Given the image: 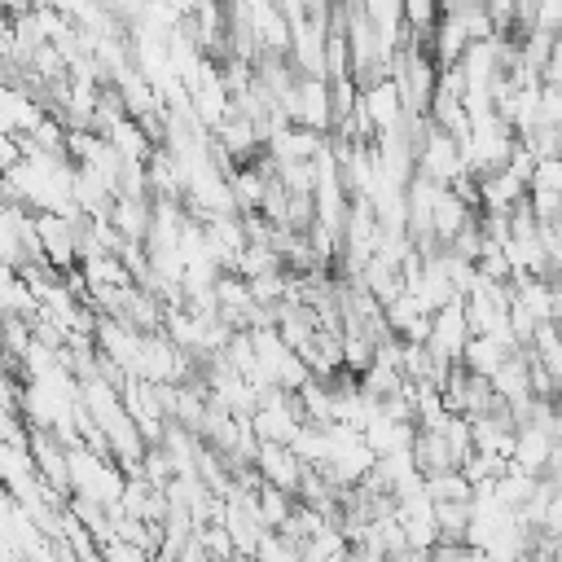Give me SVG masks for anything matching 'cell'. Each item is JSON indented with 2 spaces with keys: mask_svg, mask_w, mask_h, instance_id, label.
Segmentation results:
<instances>
[{
  "mask_svg": "<svg viewBox=\"0 0 562 562\" xmlns=\"http://www.w3.org/2000/svg\"><path fill=\"white\" fill-rule=\"evenodd\" d=\"M228 184H233V202H237V211H241V215L259 211L263 189H268V176H263L255 162H250V167H237V171L228 176Z\"/></svg>",
  "mask_w": 562,
  "mask_h": 562,
  "instance_id": "17",
  "label": "cell"
},
{
  "mask_svg": "<svg viewBox=\"0 0 562 562\" xmlns=\"http://www.w3.org/2000/svg\"><path fill=\"white\" fill-rule=\"evenodd\" d=\"M140 474H145L154 487H167V483L176 479V461H171V452H167L162 443H149V452H145V461H140Z\"/></svg>",
  "mask_w": 562,
  "mask_h": 562,
  "instance_id": "23",
  "label": "cell"
},
{
  "mask_svg": "<svg viewBox=\"0 0 562 562\" xmlns=\"http://www.w3.org/2000/svg\"><path fill=\"white\" fill-rule=\"evenodd\" d=\"M360 92H364V110L373 114L378 132H386V127L404 123V97H400L395 79H382V83H373V88H360Z\"/></svg>",
  "mask_w": 562,
  "mask_h": 562,
  "instance_id": "13",
  "label": "cell"
},
{
  "mask_svg": "<svg viewBox=\"0 0 562 562\" xmlns=\"http://www.w3.org/2000/svg\"><path fill=\"white\" fill-rule=\"evenodd\" d=\"M299 127H316V132H334V97H329V79H316V75H303L299 88L285 97L281 105Z\"/></svg>",
  "mask_w": 562,
  "mask_h": 562,
  "instance_id": "2",
  "label": "cell"
},
{
  "mask_svg": "<svg viewBox=\"0 0 562 562\" xmlns=\"http://www.w3.org/2000/svg\"><path fill=\"white\" fill-rule=\"evenodd\" d=\"M531 31H544V35H562V0H536V18H531Z\"/></svg>",
  "mask_w": 562,
  "mask_h": 562,
  "instance_id": "24",
  "label": "cell"
},
{
  "mask_svg": "<svg viewBox=\"0 0 562 562\" xmlns=\"http://www.w3.org/2000/svg\"><path fill=\"white\" fill-rule=\"evenodd\" d=\"M479 189H483V211H514L531 193V184L518 180L509 167L505 171H492V176H479Z\"/></svg>",
  "mask_w": 562,
  "mask_h": 562,
  "instance_id": "9",
  "label": "cell"
},
{
  "mask_svg": "<svg viewBox=\"0 0 562 562\" xmlns=\"http://www.w3.org/2000/svg\"><path fill=\"white\" fill-rule=\"evenodd\" d=\"M105 562H154V553L132 544V540H110L105 544Z\"/></svg>",
  "mask_w": 562,
  "mask_h": 562,
  "instance_id": "25",
  "label": "cell"
},
{
  "mask_svg": "<svg viewBox=\"0 0 562 562\" xmlns=\"http://www.w3.org/2000/svg\"><path fill=\"white\" fill-rule=\"evenodd\" d=\"M4 9H9V18H22L35 9V0H4Z\"/></svg>",
  "mask_w": 562,
  "mask_h": 562,
  "instance_id": "27",
  "label": "cell"
},
{
  "mask_svg": "<svg viewBox=\"0 0 562 562\" xmlns=\"http://www.w3.org/2000/svg\"><path fill=\"white\" fill-rule=\"evenodd\" d=\"M435 514H439V540L465 544V536H470V518H474V505H470V501H435Z\"/></svg>",
  "mask_w": 562,
  "mask_h": 562,
  "instance_id": "18",
  "label": "cell"
},
{
  "mask_svg": "<svg viewBox=\"0 0 562 562\" xmlns=\"http://www.w3.org/2000/svg\"><path fill=\"white\" fill-rule=\"evenodd\" d=\"M360 281H364V290H369L373 299H382V303H391V299H400V294L408 290V285H404V272H400V263H391L386 255H373V259L364 263Z\"/></svg>",
  "mask_w": 562,
  "mask_h": 562,
  "instance_id": "15",
  "label": "cell"
},
{
  "mask_svg": "<svg viewBox=\"0 0 562 562\" xmlns=\"http://www.w3.org/2000/svg\"><path fill=\"white\" fill-rule=\"evenodd\" d=\"M452 562H492V558H487V553H483V549H474V544H461V549H457V558H452Z\"/></svg>",
  "mask_w": 562,
  "mask_h": 562,
  "instance_id": "26",
  "label": "cell"
},
{
  "mask_svg": "<svg viewBox=\"0 0 562 562\" xmlns=\"http://www.w3.org/2000/svg\"><path fill=\"white\" fill-rule=\"evenodd\" d=\"M540 487V474H527L522 465H509L501 479H496V496L509 505V509H522Z\"/></svg>",
  "mask_w": 562,
  "mask_h": 562,
  "instance_id": "19",
  "label": "cell"
},
{
  "mask_svg": "<svg viewBox=\"0 0 562 562\" xmlns=\"http://www.w3.org/2000/svg\"><path fill=\"white\" fill-rule=\"evenodd\" d=\"M417 171H422V176H430V180H435V184H443V189H452L461 176H470V171H465V158H461L457 136H452V132H443L439 123L430 127V136H426V145H422V154H417Z\"/></svg>",
  "mask_w": 562,
  "mask_h": 562,
  "instance_id": "3",
  "label": "cell"
},
{
  "mask_svg": "<svg viewBox=\"0 0 562 562\" xmlns=\"http://www.w3.org/2000/svg\"><path fill=\"white\" fill-rule=\"evenodd\" d=\"M325 40H329V26H321V22H299V26H294L290 61H294L299 75L329 79V66H325Z\"/></svg>",
  "mask_w": 562,
  "mask_h": 562,
  "instance_id": "5",
  "label": "cell"
},
{
  "mask_svg": "<svg viewBox=\"0 0 562 562\" xmlns=\"http://www.w3.org/2000/svg\"><path fill=\"white\" fill-rule=\"evenodd\" d=\"M110 140H114V149L123 154V158H132V162H149V154H154V140H149V132L140 127V119H119L110 132H105Z\"/></svg>",
  "mask_w": 562,
  "mask_h": 562,
  "instance_id": "16",
  "label": "cell"
},
{
  "mask_svg": "<svg viewBox=\"0 0 562 562\" xmlns=\"http://www.w3.org/2000/svg\"><path fill=\"white\" fill-rule=\"evenodd\" d=\"M470 220H474V206L457 189H439V198H435V237L448 246Z\"/></svg>",
  "mask_w": 562,
  "mask_h": 562,
  "instance_id": "11",
  "label": "cell"
},
{
  "mask_svg": "<svg viewBox=\"0 0 562 562\" xmlns=\"http://www.w3.org/2000/svg\"><path fill=\"white\" fill-rule=\"evenodd\" d=\"M443 22V9H439V0H404V26L417 35V40H426L430 44V35H435V26Z\"/></svg>",
  "mask_w": 562,
  "mask_h": 562,
  "instance_id": "22",
  "label": "cell"
},
{
  "mask_svg": "<svg viewBox=\"0 0 562 562\" xmlns=\"http://www.w3.org/2000/svg\"><path fill=\"white\" fill-rule=\"evenodd\" d=\"M558 132H562V123H558Z\"/></svg>",
  "mask_w": 562,
  "mask_h": 562,
  "instance_id": "29",
  "label": "cell"
},
{
  "mask_svg": "<svg viewBox=\"0 0 562 562\" xmlns=\"http://www.w3.org/2000/svg\"><path fill=\"white\" fill-rule=\"evenodd\" d=\"M290 496H294V492H285V487H277V483H263V487L255 492V509H259L263 527L281 531V522L294 514V501H290Z\"/></svg>",
  "mask_w": 562,
  "mask_h": 562,
  "instance_id": "20",
  "label": "cell"
},
{
  "mask_svg": "<svg viewBox=\"0 0 562 562\" xmlns=\"http://www.w3.org/2000/svg\"><path fill=\"white\" fill-rule=\"evenodd\" d=\"M439 70H443V66L435 61L430 48H422L417 35L395 53L391 79H395V88H400V97H404V114H430V101H435V92H439Z\"/></svg>",
  "mask_w": 562,
  "mask_h": 562,
  "instance_id": "1",
  "label": "cell"
},
{
  "mask_svg": "<svg viewBox=\"0 0 562 562\" xmlns=\"http://www.w3.org/2000/svg\"><path fill=\"white\" fill-rule=\"evenodd\" d=\"M413 457H417V470L422 474H439V470H461L452 443L443 430H417V443H413Z\"/></svg>",
  "mask_w": 562,
  "mask_h": 562,
  "instance_id": "12",
  "label": "cell"
},
{
  "mask_svg": "<svg viewBox=\"0 0 562 562\" xmlns=\"http://www.w3.org/2000/svg\"><path fill=\"white\" fill-rule=\"evenodd\" d=\"M470 44H474V40H470L465 22H461L457 13H443V22H439L435 35H430V53H435V61H439V66H457V61L465 57Z\"/></svg>",
  "mask_w": 562,
  "mask_h": 562,
  "instance_id": "10",
  "label": "cell"
},
{
  "mask_svg": "<svg viewBox=\"0 0 562 562\" xmlns=\"http://www.w3.org/2000/svg\"><path fill=\"white\" fill-rule=\"evenodd\" d=\"M549 457H553V435L536 422L518 426V443H514V465H522L527 474H544L549 470Z\"/></svg>",
  "mask_w": 562,
  "mask_h": 562,
  "instance_id": "8",
  "label": "cell"
},
{
  "mask_svg": "<svg viewBox=\"0 0 562 562\" xmlns=\"http://www.w3.org/2000/svg\"><path fill=\"white\" fill-rule=\"evenodd\" d=\"M426 492H430V501H474V483L461 470L426 474Z\"/></svg>",
  "mask_w": 562,
  "mask_h": 562,
  "instance_id": "21",
  "label": "cell"
},
{
  "mask_svg": "<svg viewBox=\"0 0 562 562\" xmlns=\"http://www.w3.org/2000/svg\"><path fill=\"white\" fill-rule=\"evenodd\" d=\"M470 338H474V329H470V316H465V299H452L448 307L435 312V329H430L426 347L435 351L439 364H457L465 356Z\"/></svg>",
  "mask_w": 562,
  "mask_h": 562,
  "instance_id": "4",
  "label": "cell"
},
{
  "mask_svg": "<svg viewBox=\"0 0 562 562\" xmlns=\"http://www.w3.org/2000/svg\"><path fill=\"white\" fill-rule=\"evenodd\" d=\"M514 562H536V558H531V553H522V558H514Z\"/></svg>",
  "mask_w": 562,
  "mask_h": 562,
  "instance_id": "28",
  "label": "cell"
},
{
  "mask_svg": "<svg viewBox=\"0 0 562 562\" xmlns=\"http://www.w3.org/2000/svg\"><path fill=\"white\" fill-rule=\"evenodd\" d=\"M255 470L263 474V483H277L285 492H299L307 465L299 461V452L290 443H259V457H255Z\"/></svg>",
  "mask_w": 562,
  "mask_h": 562,
  "instance_id": "6",
  "label": "cell"
},
{
  "mask_svg": "<svg viewBox=\"0 0 562 562\" xmlns=\"http://www.w3.org/2000/svg\"><path fill=\"white\" fill-rule=\"evenodd\" d=\"M509 356H514V347H509L505 338H496V334H474L470 347H465V356H461V364L474 369V373H483V378H492Z\"/></svg>",
  "mask_w": 562,
  "mask_h": 562,
  "instance_id": "14",
  "label": "cell"
},
{
  "mask_svg": "<svg viewBox=\"0 0 562 562\" xmlns=\"http://www.w3.org/2000/svg\"><path fill=\"white\" fill-rule=\"evenodd\" d=\"M215 140L228 149V158L237 162V167H250L255 162V154H259V145H263V132H259V123L255 119H246V114H228L220 127H215Z\"/></svg>",
  "mask_w": 562,
  "mask_h": 562,
  "instance_id": "7",
  "label": "cell"
}]
</instances>
